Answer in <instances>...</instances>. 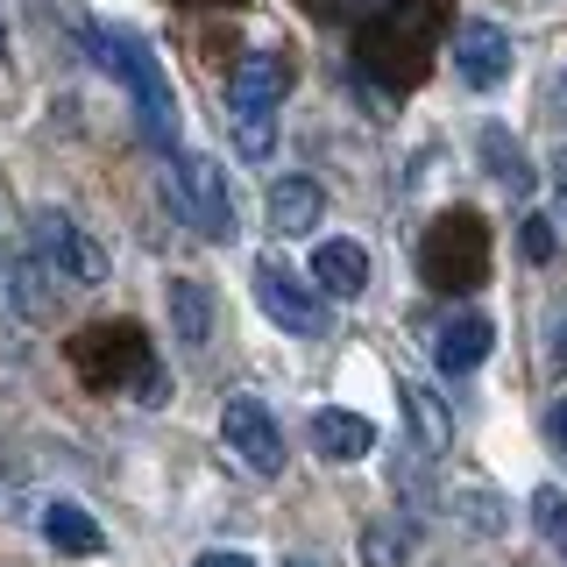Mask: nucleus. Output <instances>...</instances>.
<instances>
[{
	"label": "nucleus",
	"mask_w": 567,
	"mask_h": 567,
	"mask_svg": "<svg viewBox=\"0 0 567 567\" xmlns=\"http://www.w3.org/2000/svg\"><path fill=\"white\" fill-rule=\"evenodd\" d=\"M447 14H454V0H383L362 22V35H354V71H362V85H377V93H412L440 58Z\"/></svg>",
	"instance_id": "nucleus-1"
},
{
	"label": "nucleus",
	"mask_w": 567,
	"mask_h": 567,
	"mask_svg": "<svg viewBox=\"0 0 567 567\" xmlns=\"http://www.w3.org/2000/svg\"><path fill=\"white\" fill-rule=\"evenodd\" d=\"M79 35H85V50H93V64L114 71V79L128 85L135 121H142V142L171 150V142H177V93H171L164 64H156V50L142 43L135 29H106V22H79Z\"/></svg>",
	"instance_id": "nucleus-2"
},
{
	"label": "nucleus",
	"mask_w": 567,
	"mask_h": 567,
	"mask_svg": "<svg viewBox=\"0 0 567 567\" xmlns=\"http://www.w3.org/2000/svg\"><path fill=\"white\" fill-rule=\"evenodd\" d=\"M71 369L93 390H135L142 404H164V369H156L150 341H142L135 319H100L71 341Z\"/></svg>",
	"instance_id": "nucleus-3"
},
{
	"label": "nucleus",
	"mask_w": 567,
	"mask_h": 567,
	"mask_svg": "<svg viewBox=\"0 0 567 567\" xmlns=\"http://www.w3.org/2000/svg\"><path fill=\"white\" fill-rule=\"evenodd\" d=\"M419 277L447 298H468L489 284V220L475 206H447L419 241Z\"/></svg>",
	"instance_id": "nucleus-4"
},
{
	"label": "nucleus",
	"mask_w": 567,
	"mask_h": 567,
	"mask_svg": "<svg viewBox=\"0 0 567 567\" xmlns=\"http://www.w3.org/2000/svg\"><path fill=\"white\" fill-rule=\"evenodd\" d=\"M164 199H171V213L192 227V235L235 241V192H227V171L213 164V156H199V150L177 156V164L164 171Z\"/></svg>",
	"instance_id": "nucleus-5"
},
{
	"label": "nucleus",
	"mask_w": 567,
	"mask_h": 567,
	"mask_svg": "<svg viewBox=\"0 0 567 567\" xmlns=\"http://www.w3.org/2000/svg\"><path fill=\"white\" fill-rule=\"evenodd\" d=\"M29 235H35V262H43L58 284H106V248L85 235L71 213L43 206V213L29 220Z\"/></svg>",
	"instance_id": "nucleus-6"
},
{
	"label": "nucleus",
	"mask_w": 567,
	"mask_h": 567,
	"mask_svg": "<svg viewBox=\"0 0 567 567\" xmlns=\"http://www.w3.org/2000/svg\"><path fill=\"white\" fill-rule=\"evenodd\" d=\"M256 306L270 312L284 333H298V341L327 333V298H319L312 284L291 270V262H277V256H262V262H256Z\"/></svg>",
	"instance_id": "nucleus-7"
},
{
	"label": "nucleus",
	"mask_w": 567,
	"mask_h": 567,
	"mask_svg": "<svg viewBox=\"0 0 567 567\" xmlns=\"http://www.w3.org/2000/svg\"><path fill=\"white\" fill-rule=\"evenodd\" d=\"M220 440H227V454H241V468L284 475V433H277V419H270L262 398H227L220 404Z\"/></svg>",
	"instance_id": "nucleus-8"
},
{
	"label": "nucleus",
	"mask_w": 567,
	"mask_h": 567,
	"mask_svg": "<svg viewBox=\"0 0 567 567\" xmlns=\"http://www.w3.org/2000/svg\"><path fill=\"white\" fill-rule=\"evenodd\" d=\"M284 93H291V58L284 50H248L227 71V114H277Z\"/></svg>",
	"instance_id": "nucleus-9"
},
{
	"label": "nucleus",
	"mask_w": 567,
	"mask_h": 567,
	"mask_svg": "<svg viewBox=\"0 0 567 567\" xmlns=\"http://www.w3.org/2000/svg\"><path fill=\"white\" fill-rule=\"evenodd\" d=\"M454 71H461V85H475V93H496V85L511 79V35L496 22H461Z\"/></svg>",
	"instance_id": "nucleus-10"
},
{
	"label": "nucleus",
	"mask_w": 567,
	"mask_h": 567,
	"mask_svg": "<svg viewBox=\"0 0 567 567\" xmlns=\"http://www.w3.org/2000/svg\"><path fill=\"white\" fill-rule=\"evenodd\" d=\"M489 348H496V327H489L483 312H454V319H440V333H433V362L447 369V377H468V369H483Z\"/></svg>",
	"instance_id": "nucleus-11"
},
{
	"label": "nucleus",
	"mask_w": 567,
	"mask_h": 567,
	"mask_svg": "<svg viewBox=\"0 0 567 567\" xmlns=\"http://www.w3.org/2000/svg\"><path fill=\"white\" fill-rule=\"evenodd\" d=\"M312 284L327 298H362L369 291V248L362 241H319L312 248Z\"/></svg>",
	"instance_id": "nucleus-12"
},
{
	"label": "nucleus",
	"mask_w": 567,
	"mask_h": 567,
	"mask_svg": "<svg viewBox=\"0 0 567 567\" xmlns=\"http://www.w3.org/2000/svg\"><path fill=\"white\" fill-rule=\"evenodd\" d=\"M312 447L327 461H362L377 447V425L362 412H341V404H327V412H312Z\"/></svg>",
	"instance_id": "nucleus-13"
},
{
	"label": "nucleus",
	"mask_w": 567,
	"mask_h": 567,
	"mask_svg": "<svg viewBox=\"0 0 567 567\" xmlns=\"http://www.w3.org/2000/svg\"><path fill=\"white\" fill-rule=\"evenodd\" d=\"M475 142H483V171L496 177V185H504L511 199H532V156H525V142L511 135L504 121H489Z\"/></svg>",
	"instance_id": "nucleus-14"
},
{
	"label": "nucleus",
	"mask_w": 567,
	"mask_h": 567,
	"mask_svg": "<svg viewBox=\"0 0 567 567\" xmlns=\"http://www.w3.org/2000/svg\"><path fill=\"white\" fill-rule=\"evenodd\" d=\"M319 213H327V192L312 177H277L270 185V227L277 235H312Z\"/></svg>",
	"instance_id": "nucleus-15"
},
{
	"label": "nucleus",
	"mask_w": 567,
	"mask_h": 567,
	"mask_svg": "<svg viewBox=\"0 0 567 567\" xmlns=\"http://www.w3.org/2000/svg\"><path fill=\"white\" fill-rule=\"evenodd\" d=\"M164 298H171V333L185 348H206L213 341V291H206L199 277H171Z\"/></svg>",
	"instance_id": "nucleus-16"
},
{
	"label": "nucleus",
	"mask_w": 567,
	"mask_h": 567,
	"mask_svg": "<svg viewBox=\"0 0 567 567\" xmlns=\"http://www.w3.org/2000/svg\"><path fill=\"white\" fill-rule=\"evenodd\" d=\"M398 398H404V419H412V433H419V454H447L454 447V412L433 398L425 383H398Z\"/></svg>",
	"instance_id": "nucleus-17"
},
{
	"label": "nucleus",
	"mask_w": 567,
	"mask_h": 567,
	"mask_svg": "<svg viewBox=\"0 0 567 567\" xmlns=\"http://www.w3.org/2000/svg\"><path fill=\"white\" fill-rule=\"evenodd\" d=\"M8 298H14V312H22V319H35V327L58 319V277H50L35 256H14L8 262Z\"/></svg>",
	"instance_id": "nucleus-18"
},
{
	"label": "nucleus",
	"mask_w": 567,
	"mask_h": 567,
	"mask_svg": "<svg viewBox=\"0 0 567 567\" xmlns=\"http://www.w3.org/2000/svg\"><path fill=\"white\" fill-rule=\"evenodd\" d=\"M43 539L58 546V554H71V560H93L100 546H106V532L93 525V511H79V504H50V511H43Z\"/></svg>",
	"instance_id": "nucleus-19"
},
{
	"label": "nucleus",
	"mask_w": 567,
	"mask_h": 567,
	"mask_svg": "<svg viewBox=\"0 0 567 567\" xmlns=\"http://www.w3.org/2000/svg\"><path fill=\"white\" fill-rule=\"evenodd\" d=\"M447 511H454L461 525H475L483 539H496V532L511 525V518H504V504H496V496H489L483 483H454V489H447Z\"/></svg>",
	"instance_id": "nucleus-20"
},
{
	"label": "nucleus",
	"mask_w": 567,
	"mask_h": 567,
	"mask_svg": "<svg viewBox=\"0 0 567 567\" xmlns=\"http://www.w3.org/2000/svg\"><path fill=\"white\" fill-rule=\"evenodd\" d=\"M362 567H404V525H362Z\"/></svg>",
	"instance_id": "nucleus-21"
},
{
	"label": "nucleus",
	"mask_w": 567,
	"mask_h": 567,
	"mask_svg": "<svg viewBox=\"0 0 567 567\" xmlns=\"http://www.w3.org/2000/svg\"><path fill=\"white\" fill-rule=\"evenodd\" d=\"M227 121H235V150L248 164H262L277 150V114H227Z\"/></svg>",
	"instance_id": "nucleus-22"
},
{
	"label": "nucleus",
	"mask_w": 567,
	"mask_h": 567,
	"mask_svg": "<svg viewBox=\"0 0 567 567\" xmlns=\"http://www.w3.org/2000/svg\"><path fill=\"white\" fill-rule=\"evenodd\" d=\"M532 525L554 546H567V489H532Z\"/></svg>",
	"instance_id": "nucleus-23"
},
{
	"label": "nucleus",
	"mask_w": 567,
	"mask_h": 567,
	"mask_svg": "<svg viewBox=\"0 0 567 567\" xmlns=\"http://www.w3.org/2000/svg\"><path fill=\"white\" fill-rule=\"evenodd\" d=\"M518 248H525V262H554V220H539V213H532V220L518 227Z\"/></svg>",
	"instance_id": "nucleus-24"
},
{
	"label": "nucleus",
	"mask_w": 567,
	"mask_h": 567,
	"mask_svg": "<svg viewBox=\"0 0 567 567\" xmlns=\"http://www.w3.org/2000/svg\"><path fill=\"white\" fill-rule=\"evenodd\" d=\"M319 22H369V14L383 8V0H306Z\"/></svg>",
	"instance_id": "nucleus-25"
},
{
	"label": "nucleus",
	"mask_w": 567,
	"mask_h": 567,
	"mask_svg": "<svg viewBox=\"0 0 567 567\" xmlns=\"http://www.w3.org/2000/svg\"><path fill=\"white\" fill-rule=\"evenodd\" d=\"M546 440H554V447L567 454V398H560V404H546Z\"/></svg>",
	"instance_id": "nucleus-26"
},
{
	"label": "nucleus",
	"mask_w": 567,
	"mask_h": 567,
	"mask_svg": "<svg viewBox=\"0 0 567 567\" xmlns=\"http://www.w3.org/2000/svg\"><path fill=\"white\" fill-rule=\"evenodd\" d=\"M554 192H560V220H567V150L554 156Z\"/></svg>",
	"instance_id": "nucleus-27"
},
{
	"label": "nucleus",
	"mask_w": 567,
	"mask_h": 567,
	"mask_svg": "<svg viewBox=\"0 0 567 567\" xmlns=\"http://www.w3.org/2000/svg\"><path fill=\"white\" fill-rule=\"evenodd\" d=\"M199 567H256L248 554H199Z\"/></svg>",
	"instance_id": "nucleus-28"
},
{
	"label": "nucleus",
	"mask_w": 567,
	"mask_h": 567,
	"mask_svg": "<svg viewBox=\"0 0 567 567\" xmlns=\"http://www.w3.org/2000/svg\"><path fill=\"white\" fill-rule=\"evenodd\" d=\"M554 362L567 369V327H554Z\"/></svg>",
	"instance_id": "nucleus-29"
},
{
	"label": "nucleus",
	"mask_w": 567,
	"mask_h": 567,
	"mask_svg": "<svg viewBox=\"0 0 567 567\" xmlns=\"http://www.w3.org/2000/svg\"><path fill=\"white\" fill-rule=\"evenodd\" d=\"M185 8H241V0H185Z\"/></svg>",
	"instance_id": "nucleus-30"
},
{
	"label": "nucleus",
	"mask_w": 567,
	"mask_h": 567,
	"mask_svg": "<svg viewBox=\"0 0 567 567\" xmlns=\"http://www.w3.org/2000/svg\"><path fill=\"white\" fill-rule=\"evenodd\" d=\"M291 567H312V560H291Z\"/></svg>",
	"instance_id": "nucleus-31"
},
{
	"label": "nucleus",
	"mask_w": 567,
	"mask_h": 567,
	"mask_svg": "<svg viewBox=\"0 0 567 567\" xmlns=\"http://www.w3.org/2000/svg\"><path fill=\"white\" fill-rule=\"evenodd\" d=\"M560 554H567V546H560Z\"/></svg>",
	"instance_id": "nucleus-32"
}]
</instances>
